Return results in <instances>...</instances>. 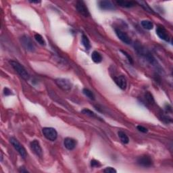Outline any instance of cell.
<instances>
[{"instance_id":"25","label":"cell","mask_w":173,"mask_h":173,"mask_svg":"<svg viewBox=\"0 0 173 173\" xmlns=\"http://www.w3.org/2000/svg\"><path fill=\"white\" fill-rule=\"evenodd\" d=\"M120 51L123 53V55H125V56L126 57V58H127L128 61V62H129L130 64H133V59H132V57L130 56V55L129 54H128V53L127 52H126V51H124V50H120Z\"/></svg>"},{"instance_id":"3","label":"cell","mask_w":173,"mask_h":173,"mask_svg":"<svg viewBox=\"0 0 173 173\" xmlns=\"http://www.w3.org/2000/svg\"><path fill=\"white\" fill-rule=\"evenodd\" d=\"M20 43L21 45L23 46V47L28 51L33 52L35 50V47L33 44V42L29 36L27 35H24L20 38Z\"/></svg>"},{"instance_id":"10","label":"cell","mask_w":173,"mask_h":173,"mask_svg":"<svg viewBox=\"0 0 173 173\" xmlns=\"http://www.w3.org/2000/svg\"><path fill=\"white\" fill-rule=\"evenodd\" d=\"M115 32H116V35L122 42H124L126 44H130L132 43V40L130 38V36L126 33L125 32L122 31V30L119 29V28H115Z\"/></svg>"},{"instance_id":"14","label":"cell","mask_w":173,"mask_h":173,"mask_svg":"<svg viewBox=\"0 0 173 173\" xmlns=\"http://www.w3.org/2000/svg\"><path fill=\"white\" fill-rule=\"evenodd\" d=\"M76 144H77L76 140L70 137L65 138L64 141V145L65 147H66L67 149H68V150H72V149H74V148L76 147Z\"/></svg>"},{"instance_id":"16","label":"cell","mask_w":173,"mask_h":173,"mask_svg":"<svg viewBox=\"0 0 173 173\" xmlns=\"http://www.w3.org/2000/svg\"><path fill=\"white\" fill-rule=\"evenodd\" d=\"M91 59L95 63H100L102 61V56L97 51H94L91 54Z\"/></svg>"},{"instance_id":"13","label":"cell","mask_w":173,"mask_h":173,"mask_svg":"<svg viewBox=\"0 0 173 173\" xmlns=\"http://www.w3.org/2000/svg\"><path fill=\"white\" fill-rule=\"evenodd\" d=\"M114 80L115 83L117 84L120 89L122 90H125L127 86V82H126V78L123 76H118L114 78Z\"/></svg>"},{"instance_id":"11","label":"cell","mask_w":173,"mask_h":173,"mask_svg":"<svg viewBox=\"0 0 173 173\" xmlns=\"http://www.w3.org/2000/svg\"><path fill=\"white\" fill-rule=\"evenodd\" d=\"M156 34L161 39L164 40L165 41H170V36L168 33V31L164 26H158L156 28Z\"/></svg>"},{"instance_id":"29","label":"cell","mask_w":173,"mask_h":173,"mask_svg":"<svg viewBox=\"0 0 173 173\" xmlns=\"http://www.w3.org/2000/svg\"><path fill=\"white\" fill-rule=\"evenodd\" d=\"M3 93H4V95L5 96H8V95H10L12 94V93H11V91L10 89H9L8 88L5 87L4 88V89H3Z\"/></svg>"},{"instance_id":"1","label":"cell","mask_w":173,"mask_h":173,"mask_svg":"<svg viewBox=\"0 0 173 173\" xmlns=\"http://www.w3.org/2000/svg\"><path fill=\"white\" fill-rule=\"evenodd\" d=\"M10 64L11 66H12V68L16 70V72H18V74L23 78V79H24L25 80L29 79V74H28L26 69L24 68V67L22 65H21L18 61L11 60L10 61Z\"/></svg>"},{"instance_id":"22","label":"cell","mask_w":173,"mask_h":173,"mask_svg":"<svg viewBox=\"0 0 173 173\" xmlns=\"http://www.w3.org/2000/svg\"><path fill=\"white\" fill-rule=\"evenodd\" d=\"M145 98L146 101H147L149 104H153V103H154L155 102L154 98H153V95L150 93V92L149 91L146 92L145 93Z\"/></svg>"},{"instance_id":"26","label":"cell","mask_w":173,"mask_h":173,"mask_svg":"<svg viewBox=\"0 0 173 173\" xmlns=\"http://www.w3.org/2000/svg\"><path fill=\"white\" fill-rule=\"evenodd\" d=\"M103 172L105 173H116L117 171L112 167H107L103 170Z\"/></svg>"},{"instance_id":"19","label":"cell","mask_w":173,"mask_h":173,"mask_svg":"<svg viewBox=\"0 0 173 173\" xmlns=\"http://www.w3.org/2000/svg\"><path fill=\"white\" fill-rule=\"evenodd\" d=\"M141 25L145 29L147 30H151L153 28V24L152 22H151L150 20H142L141 22Z\"/></svg>"},{"instance_id":"18","label":"cell","mask_w":173,"mask_h":173,"mask_svg":"<svg viewBox=\"0 0 173 173\" xmlns=\"http://www.w3.org/2000/svg\"><path fill=\"white\" fill-rule=\"evenodd\" d=\"M118 134L122 143H123L124 144L128 143V142H129V139H128V136L126 135L125 132H124L123 131H119L118 132Z\"/></svg>"},{"instance_id":"21","label":"cell","mask_w":173,"mask_h":173,"mask_svg":"<svg viewBox=\"0 0 173 173\" xmlns=\"http://www.w3.org/2000/svg\"><path fill=\"white\" fill-rule=\"evenodd\" d=\"M137 3H139V4L141 5V6L142 7H143V9H145L146 11H148V12L149 13H152V14H154V11H153L152 9H151L150 8V7L148 5V4L147 3L145 2V1H137L136 2Z\"/></svg>"},{"instance_id":"28","label":"cell","mask_w":173,"mask_h":173,"mask_svg":"<svg viewBox=\"0 0 173 173\" xmlns=\"http://www.w3.org/2000/svg\"><path fill=\"white\" fill-rule=\"evenodd\" d=\"M137 128L140 132H143V133H146V132H147V131H148V130L147 129V128H146L145 127H144V126H143L139 125L137 126Z\"/></svg>"},{"instance_id":"24","label":"cell","mask_w":173,"mask_h":173,"mask_svg":"<svg viewBox=\"0 0 173 173\" xmlns=\"http://www.w3.org/2000/svg\"><path fill=\"white\" fill-rule=\"evenodd\" d=\"M34 39H35V40L36 41V42H37L38 43H39L40 45H45V44H46L45 41V40H44L43 37L41 35V34L36 33V34H34Z\"/></svg>"},{"instance_id":"30","label":"cell","mask_w":173,"mask_h":173,"mask_svg":"<svg viewBox=\"0 0 173 173\" xmlns=\"http://www.w3.org/2000/svg\"><path fill=\"white\" fill-rule=\"evenodd\" d=\"M19 172H28V171L25 169V168L24 167H20V169H19Z\"/></svg>"},{"instance_id":"12","label":"cell","mask_w":173,"mask_h":173,"mask_svg":"<svg viewBox=\"0 0 173 173\" xmlns=\"http://www.w3.org/2000/svg\"><path fill=\"white\" fill-rule=\"evenodd\" d=\"M99 8L103 10H114L116 9L114 4L110 1H100L98 2Z\"/></svg>"},{"instance_id":"27","label":"cell","mask_w":173,"mask_h":173,"mask_svg":"<svg viewBox=\"0 0 173 173\" xmlns=\"http://www.w3.org/2000/svg\"><path fill=\"white\" fill-rule=\"evenodd\" d=\"M91 166L93 168H94V167H99L101 166V164L99 161L96 160V159H92L91 161Z\"/></svg>"},{"instance_id":"4","label":"cell","mask_w":173,"mask_h":173,"mask_svg":"<svg viewBox=\"0 0 173 173\" xmlns=\"http://www.w3.org/2000/svg\"><path fill=\"white\" fill-rule=\"evenodd\" d=\"M134 49L137 51V52L139 53V55H143V56L145 57V58H147L148 61H150L151 63H153V61H154V58H153L152 55L148 52V51L146 50L145 48H144L139 43H134Z\"/></svg>"},{"instance_id":"2","label":"cell","mask_w":173,"mask_h":173,"mask_svg":"<svg viewBox=\"0 0 173 173\" xmlns=\"http://www.w3.org/2000/svg\"><path fill=\"white\" fill-rule=\"evenodd\" d=\"M9 141H10L11 145H13V147H14V149H16L18 152L19 154L20 155V156L22 157L23 159H25L26 156H27V153H26V151L25 148L24 147V146H23L22 144H20V142L14 137L10 138Z\"/></svg>"},{"instance_id":"6","label":"cell","mask_w":173,"mask_h":173,"mask_svg":"<svg viewBox=\"0 0 173 173\" xmlns=\"http://www.w3.org/2000/svg\"><path fill=\"white\" fill-rule=\"evenodd\" d=\"M44 137L51 141H54L57 137V132L55 128L51 127H45L42 129Z\"/></svg>"},{"instance_id":"20","label":"cell","mask_w":173,"mask_h":173,"mask_svg":"<svg viewBox=\"0 0 173 173\" xmlns=\"http://www.w3.org/2000/svg\"><path fill=\"white\" fill-rule=\"evenodd\" d=\"M82 93H84V95L86 96L87 97H89L90 99L91 100H95V96L94 95V93L91 91H90L89 89H86V88H84L82 89Z\"/></svg>"},{"instance_id":"5","label":"cell","mask_w":173,"mask_h":173,"mask_svg":"<svg viewBox=\"0 0 173 173\" xmlns=\"http://www.w3.org/2000/svg\"><path fill=\"white\" fill-rule=\"evenodd\" d=\"M55 82L57 84V86L63 91H69L72 89V82L67 78H58L55 80Z\"/></svg>"},{"instance_id":"9","label":"cell","mask_w":173,"mask_h":173,"mask_svg":"<svg viewBox=\"0 0 173 173\" xmlns=\"http://www.w3.org/2000/svg\"><path fill=\"white\" fill-rule=\"evenodd\" d=\"M76 8L80 13V14L84 17H89L90 16V13L87 7L86 6V4L84 1H77L76 3Z\"/></svg>"},{"instance_id":"8","label":"cell","mask_w":173,"mask_h":173,"mask_svg":"<svg viewBox=\"0 0 173 173\" xmlns=\"http://www.w3.org/2000/svg\"><path fill=\"white\" fill-rule=\"evenodd\" d=\"M137 163L143 167H150L153 165V160L149 155H141L137 159Z\"/></svg>"},{"instance_id":"31","label":"cell","mask_w":173,"mask_h":173,"mask_svg":"<svg viewBox=\"0 0 173 173\" xmlns=\"http://www.w3.org/2000/svg\"><path fill=\"white\" fill-rule=\"evenodd\" d=\"M30 2L32 3H41V1H30Z\"/></svg>"},{"instance_id":"17","label":"cell","mask_w":173,"mask_h":173,"mask_svg":"<svg viewBox=\"0 0 173 173\" xmlns=\"http://www.w3.org/2000/svg\"><path fill=\"white\" fill-rule=\"evenodd\" d=\"M82 43L83 46L84 47V48L86 49V50H89L90 49H91V43H90L89 39H88V37L86 35H84V34H82Z\"/></svg>"},{"instance_id":"15","label":"cell","mask_w":173,"mask_h":173,"mask_svg":"<svg viewBox=\"0 0 173 173\" xmlns=\"http://www.w3.org/2000/svg\"><path fill=\"white\" fill-rule=\"evenodd\" d=\"M116 3L118 4L119 6L122 7H126V8H129V7H132L136 5L135 1H116Z\"/></svg>"},{"instance_id":"7","label":"cell","mask_w":173,"mask_h":173,"mask_svg":"<svg viewBox=\"0 0 173 173\" xmlns=\"http://www.w3.org/2000/svg\"><path fill=\"white\" fill-rule=\"evenodd\" d=\"M30 147L31 150L33 151V153L37 155L38 157H41L43 156V150H42L41 146L40 145L39 141L38 140L34 139L30 142Z\"/></svg>"},{"instance_id":"23","label":"cell","mask_w":173,"mask_h":173,"mask_svg":"<svg viewBox=\"0 0 173 173\" xmlns=\"http://www.w3.org/2000/svg\"><path fill=\"white\" fill-rule=\"evenodd\" d=\"M81 112L83 114H85V115H87V116H91V117H93V118H99L100 119V118H99L97 115H96L95 113H94L93 112H92L91 110H90V109H86V108H84L82 109V110L81 111Z\"/></svg>"}]
</instances>
